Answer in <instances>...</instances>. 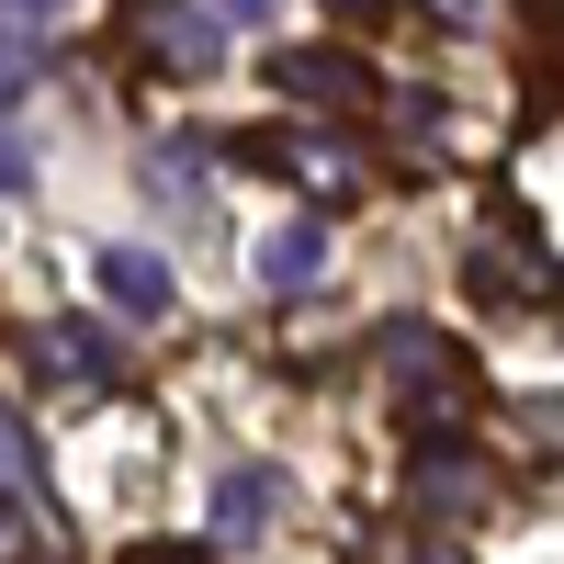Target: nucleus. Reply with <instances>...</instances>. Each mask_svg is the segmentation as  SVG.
<instances>
[{"label": "nucleus", "instance_id": "nucleus-15", "mask_svg": "<svg viewBox=\"0 0 564 564\" xmlns=\"http://www.w3.org/2000/svg\"><path fill=\"white\" fill-rule=\"evenodd\" d=\"M406 564H475V553H463V542H417Z\"/></svg>", "mask_w": 564, "mask_h": 564}, {"label": "nucleus", "instance_id": "nucleus-10", "mask_svg": "<svg viewBox=\"0 0 564 564\" xmlns=\"http://www.w3.org/2000/svg\"><path fill=\"white\" fill-rule=\"evenodd\" d=\"M34 68H45L34 23H23V12H0V102H23V90H34Z\"/></svg>", "mask_w": 564, "mask_h": 564}, {"label": "nucleus", "instance_id": "nucleus-2", "mask_svg": "<svg viewBox=\"0 0 564 564\" xmlns=\"http://www.w3.org/2000/svg\"><path fill=\"white\" fill-rule=\"evenodd\" d=\"M282 102H327V113H361V102H384V79H372L350 45H271V68H260Z\"/></svg>", "mask_w": 564, "mask_h": 564}, {"label": "nucleus", "instance_id": "nucleus-9", "mask_svg": "<svg viewBox=\"0 0 564 564\" xmlns=\"http://www.w3.org/2000/svg\"><path fill=\"white\" fill-rule=\"evenodd\" d=\"M34 361L45 372H68V384H113V339H90V327H34Z\"/></svg>", "mask_w": 564, "mask_h": 564}, {"label": "nucleus", "instance_id": "nucleus-4", "mask_svg": "<svg viewBox=\"0 0 564 564\" xmlns=\"http://www.w3.org/2000/svg\"><path fill=\"white\" fill-rule=\"evenodd\" d=\"M135 34H148L135 57H148L159 79H215V68H226V45H215L204 12H135Z\"/></svg>", "mask_w": 564, "mask_h": 564}, {"label": "nucleus", "instance_id": "nucleus-14", "mask_svg": "<svg viewBox=\"0 0 564 564\" xmlns=\"http://www.w3.org/2000/svg\"><path fill=\"white\" fill-rule=\"evenodd\" d=\"M124 564H204V553H181V542H135Z\"/></svg>", "mask_w": 564, "mask_h": 564}, {"label": "nucleus", "instance_id": "nucleus-12", "mask_svg": "<svg viewBox=\"0 0 564 564\" xmlns=\"http://www.w3.org/2000/svg\"><path fill=\"white\" fill-rule=\"evenodd\" d=\"M0 193H34V148H23L12 124H0Z\"/></svg>", "mask_w": 564, "mask_h": 564}, {"label": "nucleus", "instance_id": "nucleus-6", "mask_svg": "<svg viewBox=\"0 0 564 564\" xmlns=\"http://www.w3.org/2000/svg\"><path fill=\"white\" fill-rule=\"evenodd\" d=\"M90 282H102L124 316H170V260H159V249H135V238L90 249Z\"/></svg>", "mask_w": 564, "mask_h": 564}, {"label": "nucleus", "instance_id": "nucleus-11", "mask_svg": "<svg viewBox=\"0 0 564 564\" xmlns=\"http://www.w3.org/2000/svg\"><path fill=\"white\" fill-rule=\"evenodd\" d=\"M0 497H34V430L0 406Z\"/></svg>", "mask_w": 564, "mask_h": 564}, {"label": "nucleus", "instance_id": "nucleus-1", "mask_svg": "<svg viewBox=\"0 0 564 564\" xmlns=\"http://www.w3.org/2000/svg\"><path fill=\"white\" fill-rule=\"evenodd\" d=\"M384 361L406 372V430H417V441H441V417L463 430V406H475V361L441 350V327L395 316V327H384Z\"/></svg>", "mask_w": 564, "mask_h": 564}, {"label": "nucleus", "instance_id": "nucleus-16", "mask_svg": "<svg viewBox=\"0 0 564 564\" xmlns=\"http://www.w3.org/2000/svg\"><path fill=\"white\" fill-rule=\"evenodd\" d=\"M215 12H226V23H260V12H271V0H215Z\"/></svg>", "mask_w": 564, "mask_h": 564}, {"label": "nucleus", "instance_id": "nucleus-5", "mask_svg": "<svg viewBox=\"0 0 564 564\" xmlns=\"http://www.w3.org/2000/svg\"><path fill=\"white\" fill-rule=\"evenodd\" d=\"M271 520H282V463H226V475H215V531L260 542Z\"/></svg>", "mask_w": 564, "mask_h": 564}, {"label": "nucleus", "instance_id": "nucleus-3", "mask_svg": "<svg viewBox=\"0 0 564 564\" xmlns=\"http://www.w3.org/2000/svg\"><path fill=\"white\" fill-rule=\"evenodd\" d=\"M249 159L316 181V193H350V181H361V148H350V135H316V124H271V135H249Z\"/></svg>", "mask_w": 564, "mask_h": 564}, {"label": "nucleus", "instance_id": "nucleus-8", "mask_svg": "<svg viewBox=\"0 0 564 564\" xmlns=\"http://www.w3.org/2000/svg\"><path fill=\"white\" fill-rule=\"evenodd\" d=\"M475 497H486V463L475 452H463V441L452 452L417 441V508H430V520H452V508H475Z\"/></svg>", "mask_w": 564, "mask_h": 564}, {"label": "nucleus", "instance_id": "nucleus-7", "mask_svg": "<svg viewBox=\"0 0 564 564\" xmlns=\"http://www.w3.org/2000/svg\"><path fill=\"white\" fill-rule=\"evenodd\" d=\"M316 271H327V215H282L260 238V294H305Z\"/></svg>", "mask_w": 564, "mask_h": 564}, {"label": "nucleus", "instance_id": "nucleus-13", "mask_svg": "<svg viewBox=\"0 0 564 564\" xmlns=\"http://www.w3.org/2000/svg\"><path fill=\"white\" fill-rule=\"evenodd\" d=\"M508 0H441V23H497Z\"/></svg>", "mask_w": 564, "mask_h": 564}]
</instances>
